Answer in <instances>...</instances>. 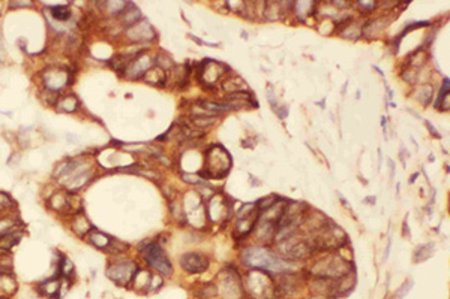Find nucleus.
<instances>
[{"mask_svg": "<svg viewBox=\"0 0 450 299\" xmlns=\"http://www.w3.org/2000/svg\"><path fill=\"white\" fill-rule=\"evenodd\" d=\"M231 157L230 153L219 144L210 145L204 153V168L198 171V177L201 180L210 178H222L230 172Z\"/></svg>", "mask_w": 450, "mask_h": 299, "instance_id": "f257e3e1", "label": "nucleus"}, {"mask_svg": "<svg viewBox=\"0 0 450 299\" xmlns=\"http://www.w3.org/2000/svg\"><path fill=\"white\" fill-rule=\"evenodd\" d=\"M242 260L245 265L266 269V271L285 272L290 269V265L285 260H282L275 253L269 251L267 248H261V247H252V248H248L246 251H243Z\"/></svg>", "mask_w": 450, "mask_h": 299, "instance_id": "f03ea898", "label": "nucleus"}, {"mask_svg": "<svg viewBox=\"0 0 450 299\" xmlns=\"http://www.w3.org/2000/svg\"><path fill=\"white\" fill-rule=\"evenodd\" d=\"M144 260L158 272H161L165 277H170L173 274V265L165 254L164 248L158 242H146L143 250Z\"/></svg>", "mask_w": 450, "mask_h": 299, "instance_id": "7ed1b4c3", "label": "nucleus"}, {"mask_svg": "<svg viewBox=\"0 0 450 299\" xmlns=\"http://www.w3.org/2000/svg\"><path fill=\"white\" fill-rule=\"evenodd\" d=\"M230 72V68L221 62H215L212 59H204L198 69H197V78L203 86H215L225 74Z\"/></svg>", "mask_w": 450, "mask_h": 299, "instance_id": "20e7f679", "label": "nucleus"}, {"mask_svg": "<svg viewBox=\"0 0 450 299\" xmlns=\"http://www.w3.org/2000/svg\"><path fill=\"white\" fill-rule=\"evenodd\" d=\"M137 272V265L134 262H113L107 268V277L119 286H128Z\"/></svg>", "mask_w": 450, "mask_h": 299, "instance_id": "39448f33", "label": "nucleus"}, {"mask_svg": "<svg viewBox=\"0 0 450 299\" xmlns=\"http://www.w3.org/2000/svg\"><path fill=\"white\" fill-rule=\"evenodd\" d=\"M216 287L224 299H239L243 292L242 281H240L237 272H234V271H228L227 275L221 277L219 286H216Z\"/></svg>", "mask_w": 450, "mask_h": 299, "instance_id": "423d86ee", "label": "nucleus"}, {"mask_svg": "<svg viewBox=\"0 0 450 299\" xmlns=\"http://www.w3.org/2000/svg\"><path fill=\"white\" fill-rule=\"evenodd\" d=\"M209 259L207 256L198 253V251H189L180 256V266L188 274H201L209 269Z\"/></svg>", "mask_w": 450, "mask_h": 299, "instance_id": "0eeeda50", "label": "nucleus"}, {"mask_svg": "<svg viewBox=\"0 0 450 299\" xmlns=\"http://www.w3.org/2000/svg\"><path fill=\"white\" fill-rule=\"evenodd\" d=\"M126 35L134 42H147V41L155 39V36H156L153 27L147 21H138L137 24L131 26L126 32Z\"/></svg>", "mask_w": 450, "mask_h": 299, "instance_id": "6e6552de", "label": "nucleus"}, {"mask_svg": "<svg viewBox=\"0 0 450 299\" xmlns=\"http://www.w3.org/2000/svg\"><path fill=\"white\" fill-rule=\"evenodd\" d=\"M152 66V60L146 56H140V57H135L129 62V65L126 66L125 69V75L128 78H132V80H137L140 77H144V74L150 69Z\"/></svg>", "mask_w": 450, "mask_h": 299, "instance_id": "1a4fd4ad", "label": "nucleus"}, {"mask_svg": "<svg viewBox=\"0 0 450 299\" xmlns=\"http://www.w3.org/2000/svg\"><path fill=\"white\" fill-rule=\"evenodd\" d=\"M45 83H47V87L50 90H59L62 89L63 86H66L69 83V75L68 72L65 71H50L47 75H45Z\"/></svg>", "mask_w": 450, "mask_h": 299, "instance_id": "9d476101", "label": "nucleus"}, {"mask_svg": "<svg viewBox=\"0 0 450 299\" xmlns=\"http://www.w3.org/2000/svg\"><path fill=\"white\" fill-rule=\"evenodd\" d=\"M143 80H144L147 84H152V86H164V84L167 83V74H165L161 68L155 66V68H150V69L144 74Z\"/></svg>", "mask_w": 450, "mask_h": 299, "instance_id": "9b49d317", "label": "nucleus"}, {"mask_svg": "<svg viewBox=\"0 0 450 299\" xmlns=\"http://www.w3.org/2000/svg\"><path fill=\"white\" fill-rule=\"evenodd\" d=\"M222 89H224V92H227L228 95H231V93H237V92H246L248 86L240 77L234 75V77H230L222 83Z\"/></svg>", "mask_w": 450, "mask_h": 299, "instance_id": "f8f14e48", "label": "nucleus"}, {"mask_svg": "<svg viewBox=\"0 0 450 299\" xmlns=\"http://www.w3.org/2000/svg\"><path fill=\"white\" fill-rule=\"evenodd\" d=\"M120 20L123 21L125 26L131 27V26L137 24L138 21H141V12H140V9L135 8V5L128 3L126 8H125V11L120 14Z\"/></svg>", "mask_w": 450, "mask_h": 299, "instance_id": "ddd939ff", "label": "nucleus"}, {"mask_svg": "<svg viewBox=\"0 0 450 299\" xmlns=\"http://www.w3.org/2000/svg\"><path fill=\"white\" fill-rule=\"evenodd\" d=\"M414 96H416V99L423 105V106H428L431 102H432V99H434V86L432 84H420L417 89H416V92H414Z\"/></svg>", "mask_w": 450, "mask_h": 299, "instance_id": "4468645a", "label": "nucleus"}, {"mask_svg": "<svg viewBox=\"0 0 450 299\" xmlns=\"http://www.w3.org/2000/svg\"><path fill=\"white\" fill-rule=\"evenodd\" d=\"M60 286H62V280L53 278V280H48L44 284H41L39 290H41V293H44L50 298H59L60 296Z\"/></svg>", "mask_w": 450, "mask_h": 299, "instance_id": "2eb2a0df", "label": "nucleus"}, {"mask_svg": "<svg viewBox=\"0 0 450 299\" xmlns=\"http://www.w3.org/2000/svg\"><path fill=\"white\" fill-rule=\"evenodd\" d=\"M72 229H74V232L75 233H78V235H86L87 232H90L92 230V226H90V223L87 221V218L84 217V214H83V211H80L78 214H75L74 215V221H72Z\"/></svg>", "mask_w": 450, "mask_h": 299, "instance_id": "dca6fc26", "label": "nucleus"}, {"mask_svg": "<svg viewBox=\"0 0 450 299\" xmlns=\"http://www.w3.org/2000/svg\"><path fill=\"white\" fill-rule=\"evenodd\" d=\"M434 248H435V244L434 242H428V244H422L416 248L414 251V257L413 260L416 263H420V262H425L428 260L432 254H434Z\"/></svg>", "mask_w": 450, "mask_h": 299, "instance_id": "f3484780", "label": "nucleus"}, {"mask_svg": "<svg viewBox=\"0 0 450 299\" xmlns=\"http://www.w3.org/2000/svg\"><path fill=\"white\" fill-rule=\"evenodd\" d=\"M282 15V8H281V3H276V2H266V6H264V14L263 17L269 21H276L279 20Z\"/></svg>", "mask_w": 450, "mask_h": 299, "instance_id": "a211bd4d", "label": "nucleus"}, {"mask_svg": "<svg viewBox=\"0 0 450 299\" xmlns=\"http://www.w3.org/2000/svg\"><path fill=\"white\" fill-rule=\"evenodd\" d=\"M89 242L92 245H95L96 248H108L110 242H111V238L98 232V230H92V233L89 235Z\"/></svg>", "mask_w": 450, "mask_h": 299, "instance_id": "6ab92c4d", "label": "nucleus"}, {"mask_svg": "<svg viewBox=\"0 0 450 299\" xmlns=\"http://www.w3.org/2000/svg\"><path fill=\"white\" fill-rule=\"evenodd\" d=\"M150 280H152V275L147 272V271H137L134 278H132V283L135 286V289H140L143 287L146 292L149 290V284H150Z\"/></svg>", "mask_w": 450, "mask_h": 299, "instance_id": "aec40b11", "label": "nucleus"}, {"mask_svg": "<svg viewBox=\"0 0 450 299\" xmlns=\"http://www.w3.org/2000/svg\"><path fill=\"white\" fill-rule=\"evenodd\" d=\"M341 33L347 39H359V38H362V26L350 21V23L344 24V30Z\"/></svg>", "mask_w": 450, "mask_h": 299, "instance_id": "412c9836", "label": "nucleus"}, {"mask_svg": "<svg viewBox=\"0 0 450 299\" xmlns=\"http://www.w3.org/2000/svg\"><path fill=\"white\" fill-rule=\"evenodd\" d=\"M78 106V100L75 99V96L68 95L62 99H59V109L63 112H74Z\"/></svg>", "mask_w": 450, "mask_h": 299, "instance_id": "4be33fe9", "label": "nucleus"}, {"mask_svg": "<svg viewBox=\"0 0 450 299\" xmlns=\"http://www.w3.org/2000/svg\"><path fill=\"white\" fill-rule=\"evenodd\" d=\"M18 241H20V233H15V232L3 233V235H0V248L9 250V248H12V245H15Z\"/></svg>", "mask_w": 450, "mask_h": 299, "instance_id": "5701e85b", "label": "nucleus"}, {"mask_svg": "<svg viewBox=\"0 0 450 299\" xmlns=\"http://www.w3.org/2000/svg\"><path fill=\"white\" fill-rule=\"evenodd\" d=\"M50 14L57 21H68L72 15L71 9L68 6H54V8L50 9Z\"/></svg>", "mask_w": 450, "mask_h": 299, "instance_id": "b1692460", "label": "nucleus"}, {"mask_svg": "<svg viewBox=\"0 0 450 299\" xmlns=\"http://www.w3.org/2000/svg\"><path fill=\"white\" fill-rule=\"evenodd\" d=\"M294 12L299 14V17L303 20L306 15H311L315 9V3H311V2H299V3H294Z\"/></svg>", "mask_w": 450, "mask_h": 299, "instance_id": "393cba45", "label": "nucleus"}, {"mask_svg": "<svg viewBox=\"0 0 450 299\" xmlns=\"http://www.w3.org/2000/svg\"><path fill=\"white\" fill-rule=\"evenodd\" d=\"M195 293H197V296L201 298V299H210V298H213V296L218 295V287L213 286V284H204V286H201L200 290H197Z\"/></svg>", "mask_w": 450, "mask_h": 299, "instance_id": "a878e982", "label": "nucleus"}, {"mask_svg": "<svg viewBox=\"0 0 450 299\" xmlns=\"http://www.w3.org/2000/svg\"><path fill=\"white\" fill-rule=\"evenodd\" d=\"M192 123L200 127V129H206V127H210L216 123V117H197V115H192L191 117Z\"/></svg>", "mask_w": 450, "mask_h": 299, "instance_id": "bb28decb", "label": "nucleus"}, {"mask_svg": "<svg viewBox=\"0 0 450 299\" xmlns=\"http://www.w3.org/2000/svg\"><path fill=\"white\" fill-rule=\"evenodd\" d=\"M155 63H156V66H158V68H161L162 71H165V69H171V68L174 66V63H173L171 57H170V56H167V54H158V56H156V59H155Z\"/></svg>", "mask_w": 450, "mask_h": 299, "instance_id": "cd10ccee", "label": "nucleus"}, {"mask_svg": "<svg viewBox=\"0 0 450 299\" xmlns=\"http://www.w3.org/2000/svg\"><path fill=\"white\" fill-rule=\"evenodd\" d=\"M276 202H278V198H276L275 195H270V196H267V198L260 199L255 205H257V208H258L260 211H267V209L272 208Z\"/></svg>", "mask_w": 450, "mask_h": 299, "instance_id": "c85d7f7f", "label": "nucleus"}, {"mask_svg": "<svg viewBox=\"0 0 450 299\" xmlns=\"http://www.w3.org/2000/svg\"><path fill=\"white\" fill-rule=\"evenodd\" d=\"M255 208H257L255 203H243V205L240 206L239 212H237L239 220H242V218H249V217L252 215V212H254Z\"/></svg>", "mask_w": 450, "mask_h": 299, "instance_id": "c756f323", "label": "nucleus"}, {"mask_svg": "<svg viewBox=\"0 0 450 299\" xmlns=\"http://www.w3.org/2000/svg\"><path fill=\"white\" fill-rule=\"evenodd\" d=\"M14 206V202L11 200V198L5 193L0 192V214L3 215V212L9 211Z\"/></svg>", "mask_w": 450, "mask_h": 299, "instance_id": "7c9ffc66", "label": "nucleus"}, {"mask_svg": "<svg viewBox=\"0 0 450 299\" xmlns=\"http://www.w3.org/2000/svg\"><path fill=\"white\" fill-rule=\"evenodd\" d=\"M413 284H414V281L410 278V280H407L402 286H401V289H398V292L395 293V296H393V299H404L405 298V295L411 290V287H413Z\"/></svg>", "mask_w": 450, "mask_h": 299, "instance_id": "2f4dec72", "label": "nucleus"}, {"mask_svg": "<svg viewBox=\"0 0 450 299\" xmlns=\"http://www.w3.org/2000/svg\"><path fill=\"white\" fill-rule=\"evenodd\" d=\"M182 180L183 181H186V183H191V184H194V186H197V184H200L201 183V178L197 175V174H182Z\"/></svg>", "mask_w": 450, "mask_h": 299, "instance_id": "473e14b6", "label": "nucleus"}, {"mask_svg": "<svg viewBox=\"0 0 450 299\" xmlns=\"http://www.w3.org/2000/svg\"><path fill=\"white\" fill-rule=\"evenodd\" d=\"M161 286H162V278H161L159 275H152V280H150V284H149V290H147V292H155V290H158Z\"/></svg>", "mask_w": 450, "mask_h": 299, "instance_id": "72a5a7b5", "label": "nucleus"}, {"mask_svg": "<svg viewBox=\"0 0 450 299\" xmlns=\"http://www.w3.org/2000/svg\"><path fill=\"white\" fill-rule=\"evenodd\" d=\"M402 80L405 83H408V84H416V81H417V72H414V71H405L402 74Z\"/></svg>", "mask_w": 450, "mask_h": 299, "instance_id": "f704fd0d", "label": "nucleus"}, {"mask_svg": "<svg viewBox=\"0 0 450 299\" xmlns=\"http://www.w3.org/2000/svg\"><path fill=\"white\" fill-rule=\"evenodd\" d=\"M267 99H269L270 105L273 106V109H275V108H278V103L275 102V95H273V89H272V86H269V87H267Z\"/></svg>", "mask_w": 450, "mask_h": 299, "instance_id": "c9c22d12", "label": "nucleus"}, {"mask_svg": "<svg viewBox=\"0 0 450 299\" xmlns=\"http://www.w3.org/2000/svg\"><path fill=\"white\" fill-rule=\"evenodd\" d=\"M359 8H360V9H365V12H372L374 8H375V3H374V2H369V3L359 2Z\"/></svg>", "mask_w": 450, "mask_h": 299, "instance_id": "e433bc0d", "label": "nucleus"}, {"mask_svg": "<svg viewBox=\"0 0 450 299\" xmlns=\"http://www.w3.org/2000/svg\"><path fill=\"white\" fill-rule=\"evenodd\" d=\"M275 112L279 115L281 120H284L288 115V108L287 106H279V108H275Z\"/></svg>", "mask_w": 450, "mask_h": 299, "instance_id": "4c0bfd02", "label": "nucleus"}, {"mask_svg": "<svg viewBox=\"0 0 450 299\" xmlns=\"http://www.w3.org/2000/svg\"><path fill=\"white\" fill-rule=\"evenodd\" d=\"M425 124H426V127H428V130H429V133H431L434 138H441V135L437 132V129H435V127H434V126H432V124H431L428 120H425Z\"/></svg>", "mask_w": 450, "mask_h": 299, "instance_id": "58836bf2", "label": "nucleus"}, {"mask_svg": "<svg viewBox=\"0 0 450 299\" xmlns=\"http://www.w3.org/2000/svg\"><path fill=\"white\" fill-rule=\"evenodd\" d=\"M407 157H410V153H407V150L402 147V148H401V160H402V165H404V166H405V159H407Z\"/></svg>", "mask_w": 450, "mask_h": 299, "instance_id": "ea45409f", "label": "nucleus"}, {"mask_svg": "<svg viewBox=\"0 0 450 299\" xmlns=\"http://www.w3.org/2000/svg\"><path fill=\"white\" fill-rule=\"evenodd\" d=\"M389 165H390V180L395 178V163L392 159H389Z\"/></svg>", "mask_w": 450, "mask_h": 299, "instance_id": "a19ab883", "label": "nucleus"}, {"mask_svg": "<svg viewBox=\"0 0 450 299\" xmlns=\"http://www.w3.org/2000/svg\"><path fill=\"white\" fill-rule=\"evenodd\" d=\"M375 200H377V198H375V196H368V198H365V202H371L369 205H374V203H375Z\"/></svg>", "mask_w": 450, "mask_h": 299, "instance_id": "79ce46f5", "label": "nucleus"}, {"mask_svg": "<svg viewBox=\"0 0 450 299\" xmlns=\"http://www.w3.org/2000/svg\"><path fill=\"white\" fill-rule=\"evenodd\" d=\"M404 236H408V238H410V229H408V226H407V220L404 221Z\"/></svg>", "mask_w": 450, "mask_h": 299, "instance_id": "37998d69", "label": "nucleus"}, {"mask_svg": "<svg viewBox=\"0 0 450 299\" xmlns=\"http://www.w3.org/2000/svg\"><path fill=\"white\" fill-rule=\"evenodd\" d=\"M390 244H392V241L389 239V241H387V247H386V253H384V260H386V259L389 257V251H390Z\"/></svg>", "mask_w": 450, "mask_h": 299, "instance_id": "c03bdc74", "label": "nucleus"}, {"mask_svg": "<svg viewBox=\"0 0 450 299\" xmlns=\"http://www.w3.org/2000/svg\"><path fill=\"white\" fill-rule=\"evenodd\" d=\"M386 124H387V118L383 115L381 117V126H383V130H384V135H386Z\"/></svg>", "mask_w": 450, "mask_h": 299, "instance_id": "a18cd8bd", "label": "nucleus"}, {"mask_svg": "<svg viewBox=\"0 0 450 299\" xmlns=\"http://www.w3.org/2000/svg\"><path fill=\"white\" fill-rule=\"evenodd\" d=\"M417 177H419V172L413 174V175H411V178H410V184H413V183L416 181V178H417Z\"/></svg>", "mask_w": 450, "mask_h": 299, "instance_id": "49530a36", "label": "nucleus"}, {"mask_svg": "<svg viewBox=\"0 0 450 299\" xmlns=\"http://www.w3.org/2000/svg\"><path fill=\"white\" fill-rule=\"evenodd\" d=\"M378 156H380V157H378V163H380L378 166L381 168V163H383V156H381V150H378Z\"/></svg>", "mask_w": 450, "mask_h": 299, "instance_id": "de8ad7c7", "label": "nucleus"}, {"mask_svg": "<svg viewBox=\"0 0 450 299\" xmlns=\"http://www.w3.org/2000/svg\"><path fill=\"white\" fill-rule=\"evenodd\" d=\"M242 38H243V39H248V35H246V32H242Z\"/></svg>", "mask_w": 450, "mask_h": 299, "instance_id": "09e8293b", "label": "nucleus"}, {"mask_svg": "<svg viewBox=\"0 0 450 299\" xmlns=\"http://www.w3.org/2000/svg\"><path fill=\"white\" fill-rule=\"evenodd\" d=\"M434 160H435V157H434V156L431 154V156H429V162H434Z\"/></svg>", "mask_w": 450, "mask_h": 299, "instance_id": "8fccbe9b", "label": "nucleus"}]
</instances>
